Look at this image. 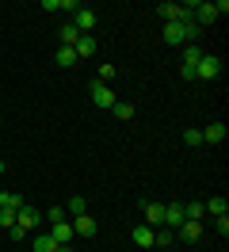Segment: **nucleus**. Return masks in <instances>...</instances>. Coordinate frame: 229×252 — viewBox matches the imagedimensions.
Wrapping results in <instances>:
<instances>
[{
    "label": "nucleus",
    "mask_w": 229,
    "mask_h": 252,
    "mask_svg": "<svg viewBox=\"0 0 229 252\" xmlns=\"http://www.w3.org/2000/svg\"><path fill=\"white\" fill-rule=\"evenodd\" d=\"M202 142H226V126L222 123H210V126H202Z\"/></svg>",
    "instance_id": "nucleus-12"
},
{
    "label": "nucleus",
    "mask_w": 229,
    "mask_h": 252,
    "mask_svg": "<svg viewBox=\"0 0 229 252\" xmlns=\"http://www.w3.org/2000/svg\"><path fill=\"white\" fill-rule=\"evenodd\" d=\"M0 206H4V210H23V195H15V191H0Z\"/></svg>",
    "instance_id": "nucleus-15"
},
{
    "label": "nucleus",
    "mask_w": 229,
    "mask_h": 252,
    "mask_svg": "<svg viewBox=\"0 0 229 252\" xmlns=\"http://www.w3.org/2000/svg\"><path fill=\"white\" fill-rule=\"evenodd\" d=\"M4 168H8V164H4V160H0V176H4Z\"/></svg>",
    "instance_id": "nucleus-32"
},
{
    "label": "nucleus",
    "mask_w": 229,
    "mask_h": 252,
    "mask_svg": "<svg viewBox=\"0 0 229 252\" xmlns=\"http://www.w3.org/2000/svg\"><path fill=\"white\" fill-rule=\"evenodd\" d=\"M0 225H4V229L15 225V210H4V206H0Z\"/></svg>",
    "instance_id": "nucleus-26"
},
{
    "label": "nucleus",
    "mask_w": 229,
    "mask_h": 252,
    "mask_svg": "<svg viewBox=\"0 0 229 252\" xmlns=\"http://www.w3.org/2000/svg\"><path fill=\"white\" fill-rule=\"evenodd\" d=\"M50 237H54L58 245H69V241H73V221H54V225H50Z\"/></svg>",
    "instance_id": "nucleus-8"
},
{
    "label": "nucleus",
    "mask_w": 229,
    "mask_h": 252,
    "mask_svg": "<svg viewBox=\"0 0 229 252\" xmlns=\"http://www.w3.org/2000/svg\"><path fill=\"white\" fill-rule=\"evenodd\" d=\"M34 252H58V241H54L50 233H38L34 237Z\"/></svg>",
    "instance_id": "nucleus-19"
},
{
    "label": "nucleus",
    "mask_w": 229,
    "mask_h": 252,
    "mask_svg": "<svg viewBox=\"0 0 229 252\" xmlns=\"http://www.w3.org/2000/svg\"><path fill=\"white\" fill-rule=\"evenodd\" d=\"M164 42H172V46L187 42V38H183V23H164Z\"/></svg>",
    "instance_id": "nucleus-17"
},
{
    "label": "nucleus",
    "mask_w": 229,
    "mask_h": 252,
    "mask_svg": "<svg viewBox=\"0 0 229 252\" xmlns=\"http://www.w3.org/2000/svg\"><path fill=\"white\" fill-rule=\"evenodd\" d=\"M111 77H115V65H99V77H96V80H103V84H107Z\"/></svg>",
    "instance_id": "nucleus-27"
},
{
    "label": "nucleus",
    "mask_w": 229,
    "mask_h": 252,
    "mask_svg": "<svg viewBox=\"0 0 229 252\" xmlns=\"http://www.w3.org/2000/svg\"><path fill=\"white\" fill-rule=\"evenodd\" d=\"M115 119H122V123H130V119H134V103H115Z\"/></svg>",
    "instance_id": "nucleus-22"
},
{
    "label": "nucleus",
    "mask_w": 229,
    "mask_h": 252,
    "mask_svg": "<svg viewBox=\"0 0 229 252\" xmlns=\"http://www.w3.org/2000/svg\"><path fill=\"white\" fill-rule=\"evenodd\" d=\"M130 237H134L137 249H153V229L145 225V221H141V225H134V229H130Z\"/></svg>",
    "instance_id": "nucleus-9"
},
{
    "label": "nucleus",
    "mask_w": 229,
    "mask_h": 252,
    "mask_svg": "<svg viewBox=\"0 0 229 252\" xmlns=\"http://www.w3.org/2000/svg\"><path fill=\"white\" fill-rule=\"evenodd\" d=\"M183 145H202V130H195V126L183 130Z\"/></svg>",
    "instance_id": "nucleus-24"
},
{
    "label": "nucleus",
    "mask_w": 229,
    "mask_h": 252,
    "mask_svg": "<svg viewBox=\"0 0 229 252\" xmlns=\"http://www.w3.org/2000/svg\"><path fill=\"white\" fill-rule=\"evenodd\" d=\"M15 225H23V229H38V210H34V206L15 210Z\"/></svg>",
    "instance_id": "nucleus-7"
},
{
    "label": "nucleus",
    "mask_w": 229,
    "mask_h": 252,
    "mask_svg": "<svg viewBox=\"0 0 229 252\" xmlns=\"http://www.w3.org/2000/svg\"><path fill=\"white\" fill-rule=\"evenodd\" d=\"M229 12V0H218V4H195V23H214L218 16H226Z\"/></svg>",
    "instance_id": "nucleus-1"
},
{
    "label": "nucleus",
    "mask_w": 229,
    "mask_h": 252,
    "mask_svg": "<svg viewBox=\"0 0 229 252\" xmlns=\"http://www.w3.org/2000/svg\"><path fill=\"white\" fill-rule=\"evenodd\" d=\"M96 218H88V214H80V218H73V233H80V237H96Z\"/></svg>",
    "instance_id": "nucleus-10"
},
{
    "label": "nucleus",
    "mask_w": 229,
    "mask_h": 252,
    "mask_svg": "<svg viewBox=\"0 0 229 252\" xmlns=\"http://www.w3.org/2000/svg\"><path fill=\"white\" fill-rule=\"evenodd\" d=\"M206 218H222L226 214V195H214V199H206Z\"/></svg>",
    "instance_id": "nucleus-13"
},
{
    "label": "nucleus",
    "mask_w": 229,
    "mask_h": 252,
    "mask_svg": "<svg viewBox=\"0 0 229 252\" xmlns=\"http://www.w3.org/2000/svg\"><path fill=\"white\" fill-rule=\"evenodd\" d=\"M8 237H12V241H23V237H27V229H23V225H8Z\"/></svg>",
    "instance_id": "nucleus-29"
},
{
    "label": "nucleus",
    "mask_w": 229,
    "mask_h": 252,
    "mask_svg": "<svg viewBox=\"0 0 229 252\" xmlns=\"http://www.w3.org/2000/svg\"><path fill=\"white\" fill-rule=\"evenodd\" d=\"M176 241V233L168 229V225H161V229H153V249H168Z\"/></svg>",
    "instance_id": "nucleus-14"
},
{
    "label": "nucleus",
    "mask_w": 229,
    "mask_h": 252,
    "mask_svg": "<svg viewBox=\"0 0 229 252\" xmlns=\"http://www.w3.org/2000/svg\"><path fill=\"white\" fill-rule=\"evenodd\" d=\"M180 237H183V241H198V237H202V221H183Z\"/></svg>",
    "instance_id": "nucleus-18"
},
{
    "label": "nucleus",
    "mask_w": 229,
    "mask_h": 252,
    "mask_svg": "<svg viewBox=\"0 0 229 252\" xmlns=\"http://www.w3.org/2000/svg\"><path fill=\"white\" fill-rule=\"evenodd\" d=\"M183 218H187V221H202V218H206V206L198 203V199L183 203Z\"/></svg>",
    "instance_id": "nucleus-11"
},
{
    "label": "nucleus",
    "mask_w": 229,
    "mask_h": 252,
    "mask_svg": "<svg viewBox=\"0 0 229 252\" xmlns=\"http://www.w3.org/2000/svg\"><path fill=\"white\" fill-rule=\"evenodd\" d=\"M46 12H58V8H65V0H42Z\"/></svg>",
    "instance_id": "nucleus-30"
},
{
    "label": "nucleus",
    "mask_w": 229,
    "mask_h": 252,
    "mask_svg": "<svg viewBox=\"0 0 229 252\" xmlns=\"http://www.w3.org/2000/svg\"><path fill=\"white\" fill-rule=\"evenodd\" d=\"M183 221H187V218H183V203H168L164 206V225H168V229H180Z\"/></svg>",
    "instance_id": "nucleus-6"
},
{
    "label": "nucleus",
    "mask_w": 229,
    "mask_h": 252,
    "mask_svg": "<svg viewBox=\"0 0 229 252\" xmlns=\"http://www.w3.org/2000/svg\"><path fill=\"white\" fill-rule=\"evenodd\" d=\"M92 103H96V107H103V111H111L119 99H115V92H111V84H103V80H92Z\"/></svg>",
    "instance_id": "nucleus-2"
},
{
    "label": "nucleus",
    "mask_w": 229,
    "mask_h": 252,
    "mask_svg": "<svg viewBox=\"0 0 229 252\" xmlns=\"http://www.w3.org/2000/svg\"><path fill=\"white\" fill-rule=\"evenodd\" d=\"M214 229H218V233H222V237L229 233V218H226V214H222V218H214Z\"/></svg>",
    "instance_id": "nucleus-28"
},
{
    "label": "nucleus",
    "mask_w": 229,
    "mask_h": 252,
    "mask_svg": "<svg viewBox=\"0 0 229 252\" xmlns=\"http://www.w3.org/2000/svg\"><path fill=\"white\" fill-rule=\"evenodd\" d=\"M58 65H61V69H73V65H76V50L73 46H61L58 50Z\"/></svg>",
    "instance_id": "nucleus-20"
},
{
    "label": "nucleus",
    "mask_w": 229,
    "mask_h": 252,
    "mask_svg": "<svg viewBox=\"0 0 229 252\" xmlns=\"http://www.w3.org/2000/svg\"><path fill=\"white\" fill-rule=\"evenodd\" d=\"M76 38H80V31H76L73 23H65L61 27V46H76Z\"/></svg>",
    "instance_id": "nucleus-21"
},
{
    "label": "nucleus",
    "mask_w": 229,
    "mask_h": 252,
    "mask_svg": "<svg viewBox=\"0 0 229 252\" xmlns=\"http://www.w3.org/2000/svg\"><path fill=\"white\" fill-rule=\"evenodd\" d=\"M84 210H88V203H84V195H73V199H69V214H73V218H80Z\"/></svg>",
    "instance_id": "nucleus-23"
},
{
    "label": "nucleus",
    "mask_w": 229,
    "mask_h": 252,
    "mask_svg": "<svg viewBox=\"0 0 229 252\" xmlns=\"http://www.w3.org/2000/svg\"><path fill=\"white\" fill-rule=\"evenodd\" d=\"M222 73V58H214V54H202V62L195 65V77L198 80H214Z\"/></svg>",
    "instance_id": "nucleus-3"
},
{
    "label": "nucleus",
    "mask_w": 229,
    "mask_h": 252,
    "mask_svg": "<svg viewBox=\"0 0 229 252\" xmlns=\"http://www.w3.org/2000/svg\"><path fill=\"white\" fill-rule=\"evenodd\" d=\"M58 252H73V245H58Z\"/></svg>",
    "instance_id": "nucleus-31"
},
{
    "label": "nucleus",
    "mask_w": 229,
    "mask_h": 252,
    "mask_svg": "<svg viewBox=\"0 0 229 252\" xmlns=\"http://www.w3.org/2000/svg\"><path fill=\"white\" fill-rule=\"evenodd\" d=\"M141 214H145V225H149V229H161V225H164V203H141Z\"/></svg>",
    "instance_id": "nucleus-4"
},
{
    "label": "nucleus",
    "mask_w": 229,
    "mask_h": 252,
    "mask_svg": "<svg viewBox=\"0 0 229 252\" xmlns=\"http://www.w3.org/2000/svg\"><path fill=\"white\" fill-rule=\"evenodd\" d=\"M73 50H76V58H92V54H96V38H92V34H80Z\"/></svg>",
    "instance_id": "nucleus-16"
},
{
    "label": "nucleus",
    "mask_w": 229,
    "mask_h": 252,
    "mask_svg": "<svg viewBox=\"0 0 229 252\" xmlns=\"http://www.w3.org/2000/svg\"><path fill=\"white\" fill-rule=\"evenodd\" d=\"M65 218H69V214H65L61 206H54V210H46V221H50V225H54V221H65Z\"/></svg>",
    "instance_id": "nucleus-25"
},
{
    "label": "nucleus",
    "mask_w": 229,
    "mask_h": 252,
    "mask_svg": "<svg viewBox=\"0 0 229 252\" xmlns=\"http://www.w3.org/2000/svg\"><path fill=\"white\" fill-rule=\"evenodd\" d=\"M73 27H76V31H80V34H92V27H96V12L80 4V8H76V12H73Z\"/></svg>",
    "instance_id": "nucleus-5"
}]
</instances>
